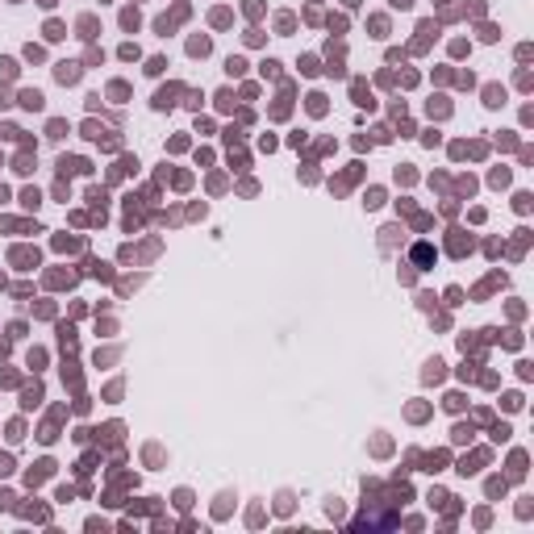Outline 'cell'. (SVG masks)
Returning a JSON list of instances; mask_svg holds the SVG:
<instances>
[{
    "label": "cell",
    "instance_id": "obj_1",
    "mask_svg": "<svg viewBox=\"0 0 534 534\" xmlns=\"http://www.w3.org/2000/svg\"><path fill=\"white\" fill-rule=\"evenodd\" d=\"M75 75H79V67H75V63H63V67H59V79H63V84H71Z\"/></svg>",
    "mask_w": 534,
    "mask_h": 534
},
{
    "label": "cell",
    "instance_id": "obj_3",
    "mask_svg": "<svg viewBox=\"0 0 534 534\" xmlns=\"http://www.w3.org/2000/svg\"><path fill=\"white\" fill-rule=\"evenodd\" d=\"M21 100H25V105H29V109H42V92H25Z\"/></svg>",
    "mask_w": 534,
    "mask_h": 534
},
{
    "label": "cell",
    "instance_id": "obj_4",
    "mask_svg": "<svg viewBox=\"0 0 534 534\" xmlns=\"http://www.w3.org/2000/svg\"><path fill=\"white\" fill-rule=\"evenodd\" d=\"M209 50V38H192V55H204Z\"/></svg>",
    "mask_w": 534,
    "mask_h": 534
},
{
    "label": "cell",
    "instance_id": "obj_2",
    "mask_svg": "<svg viewBox=\"0 0 534 534\" xmlns=\"http://www.w3.org/2000/svg\"><path fill=\"white\" fill-rule=\"evenodd\" d=\"M413 259H418V263H430V259H434V251H430V247H418V251H413Z\"/></svg>",
    "mask_w": 534,
    "mask_h": 534
}]
</instances>
